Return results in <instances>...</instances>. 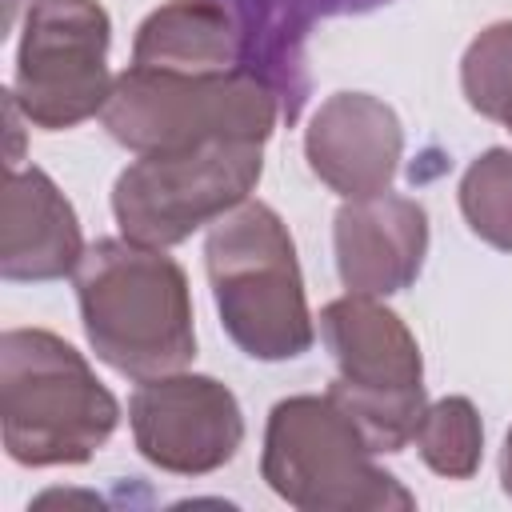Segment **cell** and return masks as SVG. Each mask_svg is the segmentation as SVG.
I'll return each mask as SVG.
<instances>
[{
  "label": "cell",
  "mask_w": 512,
  "mask_h": 512,
  "mask_svg": "<svg viewBox=\"0 0 512 512\" xmlns=\"http://www.w3.org/2000/svg\"><path fill=\"white\" fill-rule=\"evenodd\" d=\"M76 276V300L92 352L128 380L184 372L196 356L184 268L136 240H96Z\"/></svg>",
  "instance_id": "1"
},
{
  "label": "cell",
  "mask_w": 512,
  "mask_h": 512,
  "mask_svg": "<svg viewBox=\"0 0 512 512\" xmlns=\"http://www.w3.org/2000/svg\"><path fill=\"white\" fill-rule=\"evenodd\" d=\"M120 420L88 360L48 328L0 336V432L16 464H84Z\"/></svg>",
  "instance_id": "2"
},
{
  "label": "cell",
  "mask_w": 512,
  "mask_h": 512,
  "mask_svg": "<svg viewBox=\"0 0 512 512\" xmlns=\"http://www.w3.org/2000/svg\"><path fill=\"white\" fill-rule=\"evenodd\" d=\"M204 264L220 324L240 352L252 360H292L312 348L316 324L296 244L268 204L244 200L224 212L208 232Z\"/></svg>",
  "instance_id": "3"
},
{
  "label": "cell",
  "mask_w": 512,
  "mask_h": 512,
  "mask_svg": "<svg viewBox=\"0 0 512 512\" xmlns=\"http://www.w3.org/2000/svg\"><path fill=\"white\" fill-rule=\"evenodd\" d=\"M376 448L332 396H288L268 412L260 476L300 512H408L416 496L376 468Z\"/></svg>",
  "instance_id": "4"
},
{
  "label": "cell",
  "mask_w": 512,
  "mask_h": 512,
  "mask_svg": "<svg viewBox=\"0 0 512 512\" xmlns=\"http://www.w3.org/2000/svg\"><path fill=\"white\" fill-rule=\"evenodd\" d=\"M100 116L116 144L144 156L200 148L216 140L264 144L280 120V100L248 68L164 72L128 64L112 80Z\"/></svg>",
  "instance_id": "5"
},
{
  "label": "cell",
  "mask_w": 512,
  "mask_h": 512,
  "mask_svg": "<svg viewBox=\"0 0 512 512\" xmlns=\"http://www.w3.org/2000/svg\"><path fill=\"white\" fill-rule=\"evenodd\" d=\"M336 360L332 396L352 412L376 452H400L424 416V360L408 324L380 296H340L320 312Z\"/></svg>",
  "instance_id": "6"
},
{
  "label": "cell",
  "mask_w": 512,
  "mask_h": 512,
  "mask_svg": "<svg viewBox=\"0 0 512 512\" xmlns=\"http://www.w3.org/2000/svg\"><path fill=\"white\" fill-rule=\"evenodd\" d=\"M264 172V144L216 140L136 156L112 184V212L128 240L172 248L248 200Z\"/></svg>",
  "instance_id": "7"
},
{
  "label": "cell",
  "mask_w": 512,
  "mask_h": 512,
  "mask_svg": "<svg viewBox=\"0 0 512 512\" xmlns=\"http://www.w3.org/2000/svg\"><path fill=\"white\" fill-rule=\"evenodd\" d=\"M108 12L96 0H32L16 52L8 100L36 128L60 132L104 112L108 76Z\"/></svg>",
  "instance_id": "8"
},
{
  "label": "cell",
  "mask_w": 512,
  "mask_h": 512,
  "mask_svg": "<svg viewBox=\"0 0 512 512\" xmlns=\"http://www.w3.org/2000/svg\"><path fill=\"white\" fill-rule=\"evenodd\" d=\"M128 420L140 456L176 476L224 468L244 440V416L232 388L196 372L140 380L128 400Z\"/></svg>",
  "instance_id": "9"
},
{
  "label": "cell",
  "mask_w": 512,
  "mask_h": 512,
  "mask_svg": "<svg viewBox=\"0 0 512 512\" xmlns=\"http://www.w3.org/2000/svg\"><path fill=\"white\" fill-rule=\"evenodd\" d=\"M400 152L404 128L396 112L368 92L328 96L304 132L308 168L344 200L388 192Z\"/></svg>",
  "instance_id": "10"
},
{
  "label": "cell",
  "mask_w": 512,
  "mask_h": 512,
  "mask_svg": "<svg viewBox=\"0 0 512 512\" xmlns=\"http://www.w3.org/2000/svg\"><path fill=\"white\" fill-rule=\"evenodd\" d=\"M336 268L348 292L356 296H392L404 292L428 252V212L396 192H376L344 200L336 212Z\"/></svg>",
  "instance_id": "11"
},
{
  "label": "cell",
  "mask_w": 512,
  "mask_h": 512,
  "mask_svg": "<svg viewBox=\"0 0 512 512\" xmlns=\"http://www.w3.org/2000/svg\"><path fill=\"white\" fill-rule=\"evenodd\" d=\"M240 28V68L260 76L276 100L280 120L296 124L312 76H308V40L320 20L364 16L392 0H224Z\"/></svg>",
  "instance_id": "12"
},
{
  "label": "cell",
  "mask_w": 512,
  "mask_h": 512,
  "mask_svg": "<svg viewBox=\"0 0 512 512\" xmlns=\"http://www.w3.org/2000/svg\"><path fill=\"white\" fill-rule=\"evenodd\" d=\"M84 236L72 204L40 168H8L0 276L4 280H60L84 260Z\"/></svg>",
  "instance_id": "13"
},
{
  "label": "cell",
  "mask_w": 512,
  "mask_h": 512,
  "mask_svg": "<svg viewBox=\"0 0 512 512\" xmlns=\"http://www.w3.org/2000/svg\"><path fill=\"white\" fill-rule=\"evenodd\" d=\"M132 64L164 72L240 68V28L224 0H168L132 40Z\"/></svg>",
  "instance_id": "14"
},
{
  "label": "cell",
  "mask_w": 512,
  "mask_h": 512,
  "mask_svg": "<svg viewBox=\"0 0 512 512\" xmlns=\"http://www.w3.org/2000/svg\"><path fill=\"white\" fill-rule=\"evenodd\" d=\"M416 448L424 456V464L436 476L448 480H468L480 468V448H484V428H480V412L472 400L464 396H444L436 404L424 408L420 424H416Z\"/></svg>",
  "instance_id": "15"
},
{
  "label": "cell",
  "mask_w": 512,
  "mask_h": 512,
  "mask_svg": "<svg viewBox=\"0 0 512 512\" xmlns=\"http://www.w3.org/2000/svg\"><path fill=\"white\" fill-rule=\"evenodd\" d=\"M460 212L484 244L512 252V148H488L468 164L460 180Z\"/></svg>",
  "instance_id": "16"
},
{
  "label": "cell",
  "mask_w": 512,
  "mask_h": 512,
  "mask_svg": "<svg viewBox=\"0 0 512 512\" xmlns=\"http://www.w3.org/2000/svg\"><path fill=\"white\" fill-rule=\"evenodd\" d=\"M460 84L468 104L488 116L500 120L508 100H512V20L488 24L464 52L460 60Z\"/></svg>",
  "instance_id": "17"
},
{
  "label": "cell",
  "mask_w": 512,
  "mask_h": 512,
  "mask_svg": "<svg viewBox=\"0 0 512 512\" xmlns=\"http://www.w3.org/2000/svg\"><path fill=\"white\" fill-rule=\"evenodd\" d=\"M500 480H504V492L512 496V428L504 436V456H500Z\"/></svg>",
  "instance_id": "18"
},
{
  "label": "cell",
  "mask_w": 512,
  "mask_h": 512,
  "mask_svg": "<svg viewBox=\"0 0 512 512\" xmlns=\"http://www.w3.org/2000/svg\"><path fill=\"white\" fill-rule=\"evenodd\" d=\"M504 124H508V132H512V100H508V108H504V116H500Z\"/></svg>",
  "instance_id": "19"
}]
</instances>
